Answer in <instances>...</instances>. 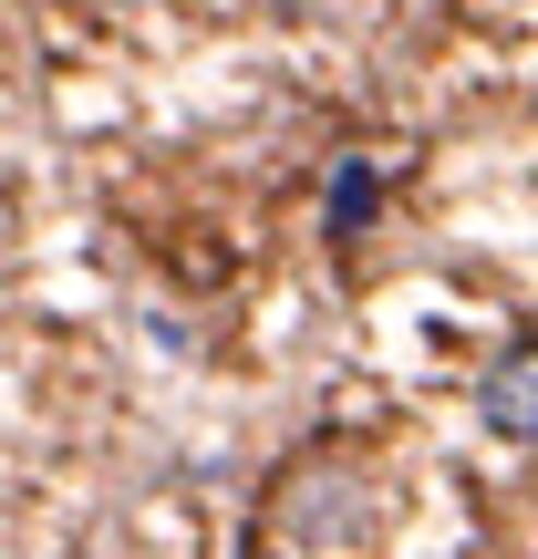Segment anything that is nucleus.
<instances>
[{
	"mask_svg": "<svg viewBox=\"0 0 538 559\" xmlns=\"http://www.w3.org/2000/svg\"><path fill=\"white\" fill-rule=\"evenodd\" d=\"M373 207H383L373 166H342V177H332V239H362V228H373Z\"/></svg>",
	"mask_w": 538,
	"mask_h": 559,
	"instance_id": "obj_2",
	"label": "nucleus"
},
{
	"mask_svg": "<svg viewBox=\"0 0 538 559\" xmlns=\"http://www.w3.org/2000/svg\"><path fill=\"white\" fill-rule=\"evenodd\" d=\"M477 425L498 445H538V342H507L477 373Z\"/></svg>",
	"mask_w": 538,
	"mask_h": 559,
	"instance_id": "obj_1",
	"label": "nucleus"
}]
</instances>
